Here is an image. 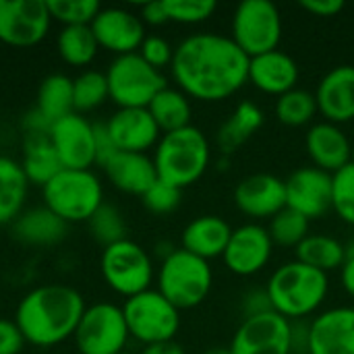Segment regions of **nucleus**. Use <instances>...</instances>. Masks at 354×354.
<instances>
[{
    "label": "nucleus",
    "mask_w": 354,
    "mask_h": 354,
    "mask_svg": "<svg viewBox=\"0 0 354 354\" xmlns=\"http://www.w3.org/2000/svg\"><path fill=\"white\" fill-rule=\"evenodd\" d=\"M201 354H232V353H230V348H228V346H212V348L203 351Z\"/></svg>",
    "instance_id": "3c124183"
},
{
    "label": "nucleus",
    "mask_w": 354,
    "mask_h": 354,
    "mask_svg": "<svg viewBox=\"0 0 354 354\" xmlns=\"http://www.w3.org/2000/svg\"><path fill=\"white\" fill-rule=\"evenodd\" d=\"M35 110L50 122H56L68 114L75 112V100H73V79L54 73L48 75L37 89V104Z\"/></svg>",
    "instance_id": "7c9ffc66"
},
{
    "label": "nucleus",
    "mask_w": 354,
    "mask_h": 354,
    "mask_svg": "<svg viewBox=\"0 0 354 354\" xmlns=\"http://www.w3.org/2000/svg\"><path fill=\"white\" fill-rule=\"evenodd\" d=\"M120 354H131V353H127V351H124V353H120Z\"/></svg>",
    "instance_id": "864d4df0"
},
{
    "label": "nucleus",
    "mask_w": 354,
    "mask_h": 354,
    "mask_svg": "<svg viewBox=\"0 0 354 354\" xmlns=\"http://www.w3.org/2000/svg\"><path fill=\"white\" fill-rule=\"evenodd\" d=\"M286 207L305 216L309 222L328 216L332 209V174L303 166L286 180Z\"/></svg>",
    "instance_id": "f3484780"
},
{
    "label": "nucleus",
    "mask_w": 354,
    "mask_h": 354,
    "mask_svg": "<svg viewBox=\"0 0 354 354\" xmlns=\"http://www.w3.org/2000/svg\"><path fill=\"white\" fill-rule=\"evenodd\" d=\"M249 62L230 35L195 33L174 48L170 71L191 100L222 102L249 83Z\"/></svg>",
    "instance_id": "f257e3e1"
},
{
    "label": "nucleus",
    "mask_w": 354,
    "mask_h": 354,
    "mask_svg": "<svg viewBox=\"0 0 354 354\" xmlns=\"http://www.w3.org/2000/svg\"><path fill=\"white\" fill-rule=\"evenodd\" d=\"M129 336L143 346L170 342L180 328V311L164 299L158 288L135 295L122 305Z\"/></svg>",
    "instance_id": "6e6552de"
},
{
    "label": "nucleus",
    "mask_w": 354,
    "mask_h": 354,
    "mask_svg": "<svg viewBox=\"0 0 354 354\" xmlns=\"http://www.w3.org/2000/svg\"><path fill=\"white\" fill-rule=\"evenodd\" d=\"M50 143L62 164L71 170H91L95 158V131L83 114H68L50 127Z\"/></svg>",
    "instance_id": "4468645a"
},
{
    "label": "nucleus",
    "mask_w": 354,
    "mask_h": 354,
    "mask_svg": "<svg viewBox=\"0 0 354 354\" xmlns=\"http://www.w3.org/2000/svg\"><path fill=\"white\" fill-rule=\"evenodd\" d=\"M230 37L249 58L278 50L282 39V15L278 6L270 0L241 2L232 15Z\"/></svg>",
    "instance_id": "9d476101"
},
{
    "label": "nucleus",
    "mask_w": 354,
    "mask_h": 354,
    "mask_svg": "<svg viewBox=\"0 0 354 354\" xmlns=\"http://www.w3.org/2000/svg\"><path fill=\"white\" fill-rule=\"evenodd\" d=\"M93 131H95V158H97V166H104L118 149L114 147V143L110 139V133L106 129V122L93 124Z\"/></svg>",
    "instance_id": "a18cd8bd"
},
{
    "label": "nucleus",
    "mask_w": 354,
    "mask_h": 354,
    "mask_svg": "<svg viewBox=\"0 0 354 354\" xmlns=\"http://www.w3.org/2000/svg\"><path fill=\"white\" fill-rule=\"evenodd\" d=\"M234 203L251 220H272L286 207V183L268 172L251 174L236 185Z\"/></svg>",
    "instance_id": "a211bd4d"
},
{
    "label": "nucleus",
    "mask_w": 354,
    "mask_h": 354,
    "mask_svg": "<svg viewBox=\"0 0 354 354\" xmlns=\"http://www.w3.org/2000/svg\"><path fill=\"white\" fill-rule=\"evenodd\" d=\"M151 118L156 120L158 129L164 133L180 131L185 127H191V97L183 93L178 87H164L147 106Z\"/></svg>",
    "instance_id": "c756f323"
},
{
    "label": "nucleus",
    "mask_w": 354,
    "mask_h": 354,
    "mask_svg": "<svg viewBox=\"0 0 354 354\" xmlns=\"http://www.w3.org/2000/svg\"><path fill=\"white\" fill-rule=\"evenodd\" d=\"M309 220L301 214H297L290 207H284L280 214H276L270 224L268 232L274 243V247L282 249H297L311 232H309Z\"/></svg>",
    "instance_id": "f704fd0d"
},
{
    "label": "nucleus",
    "mask_w": 354,
    "mask_h": 354,
    "mask_svg": "<svg viewBox=\"0 0 354 354\" xmlns=\"http://www.w3.org/2000/svg\"><path fill=\"white\" fill-rule=\"evenodd\" d=\"M110 139L118 151L147 153L156 149L162 131L147 108H118L106 122Z\"/></svg>",
    "instance_id": "aec40b11"
},
{
    "label": "nucleus",
    "mask_w": 354,
    "mask_h": 354,
    "mask_svg": "<svg viewBox=\"0 0 354 354\" xmlns=\"http://www.w3.org/2000/svg\"><path fill=\"white\" fill-rule=\"evenodd\" d=\"M230 234V224L220 216H199L185 226L180 234V249L209 261L224 255Z\"/></svg>",
    "instance_id": "393cba45"
},
{
    "label": "nucleus",
    "mask_w": 354,
    "mask_h": 354,
    "mask_svg": "<svg viewBox=\"0 0 354 354\" xmlns=\"http://www.w3.org/2000/svg\"><path fill=\"white\" fill-rule=\"evenodd\" d=\"M25 346V338L15 319L0 317V354H19Z\"/></svg>",
    "instance_id": "37998d69"
},
{
    "label": "nucleus",
    "mask_w": 354,
    "mask_h": 354,
    "mask_svg": "<svg viewBox=\"0 0 354 354\" xmlns=\"http://www.w3.org/2000/svg\"><path fill=\"white\" fill-rule=\"evenodd\" d=\"M141 354H187L185 353V348L178 344V342H174V340H170V342H160V344H149V346H145Z\"/></svg>",
    "instance_id": "8fccbe9b"
},
{
    "label": "nucleus",
    "mask_w": 354,
    "mask_h": 354,
    "mask_svg": "<svg viewBox=\"0 0 354 354\" xmlns=\"http://www.w3.org/2000/svg\"><path fill=\"white\" fill-rule=\"evenodd\" d=\"M249 81L268 95H284L297 89L299 64L292 56L282 50H272L249 62Z\"/></svg>",
    "instance_id": "5701e85b"
},
{
    "label": "nucleus",
    "mask_w": 354,
    "mask_h": 354,
    "mask_svg": "<svg viewBox=\"0 0 354 354\" xmlns=\"http://www.w3.org/2000/svg\"><path fill=\"white\" fill-rule=\"evenodd\" d=\"M299 6L307 12H311L313 17H336L338 12H342L344 2L342 0H301Z\"/></svg>",
    "instance_id": "49530a36"
},
{
    "label": "nucleus",
    "mask_w": 354,
    "mask_h": 354,
    "mask_svg": "<svg viewBox=\"0 0 354 354\" xmlns=\"http://www.w3.org/2000/svg\"><path fill=\"white\" fill-rule=\"evenodd\" d=\"M168 23H183V25H197L207 21L218 4L214 0H164Z\"/></svg>",
    "instance_id": "ea45409f"
},
{
    "label": "nucleus",
    "mask_w": 354,
    "mask_h": 354,
    "mask_svg": "<svg viewBox=\"0 0 354 354\" xmlns=\"http://www.w3.org/2000/svg\"><path fill=\"white\" fill-rule=\"evenodd\" d=\"M292 354H309V353H292Z\"/></svg>",
    "instance_id": "603ef678"
},
{
    "label": "nucleus",
    "mask_w": 354,
    "mask_h": 354,
    "mask_svg": "<svg viewBox=\"0 0 354 354\" xmlns=\"http://www.w3.org/2000/svg\"><path fill=\"white\" fill-rule=\"evenodd\" d=\"M73 100L77 114L91 112L100 108L106 100H110L106 73L83 71L77 79H73Z\"/></svg>",
    "instance_id": "c9c22d12"
},
{
    "label": "nucleus",
    "mask_w": 354,
    "mask_h": 354,
    "mask_svg": "<svg viewBox=\"0 0 354 354\" xmlns=\"http://www.w3.org/2000/svg\"><path fill=\"white\" fill-rule=\"evenodd\" d=\"M274 255V243L266 226L257 222L232 228L228 247L222 255L224 266L241 278H249L268 268Z\"/></svg>",
    "instance_id": "2eb2a0df"
},
{
    "label": "nucleus",
    "mask_w": 354,
    "mask_h": 354,
    "mask_svg": "<svg viewBox=\"0 0 354 354\" xmlns=\"http://www.w3.org/2000/svg\"><path fill=\"white\" fill-rule=\"evenodd\" d=\"M141 21L147 23V25H164L168 23V15H166V6H164V0H153V2H147L141 6V12H139Z\"/></svg>",
    "instance_id": "de8ad7c7"
},
{
    "label": "nucleus",
    "mask_w": 354,
    "mask_h": 354,
    "mask_svg": "<svg viewBox=\"0 0 354 354\" xmlns=\"http://www.w3.org/2000/svg\"><path fill=\"white\" fill-rule=\"evenodd\" d=\"M340 280H342V286L348 292V297L354 299V251H351V249H346V261L340 268Z\"/></svg>",
    "instance_id": "09e8293b"
},
{
    "label": "nucleus",
    "mask_w": 354,
    "mask_h": 354,
    "mask_svg": "<svg viewBox=\"0 0 354 354\" xmlns=\"http://www.w3.org/2000/svg\"><path fill=\"white\" fill-rule=\"evenodd\" d=\"M214 272L209 261L176 249L162 259L158 270V292L178 311L199 307L212 292Z\"/></svg>",
    "instance_id": "39448f33"
},
{
    "label": "nucleus",
    "mask_w": 354,
    "mask_h": 354,
    "mask_svg": "<svg viewBox=\"0 0 354 354\" xmlns=\"http://www.w3.org/2000/svg\"><path fill=\"white\" fill-rule=\"evenodd\" d=\"M52 25L46 0H0V41L12 48L37 46Z\"/></svg>",
    "instance_id": "f8f14e48"
},
{
    "label": "nucleus",
    "mask_w": 354,
    "mask_h": 354,
    "mask_svg": "<svg viewBox=\"0 0 354 354\" xmlns=\"http://www.w3.org/2000/svg\"><path fill=\"white\" fill-rule=\"evenodd\" d=\"M12 232L25 245L50 247L64 239L66 224L44 205V207H33L29 212H23L12 222Z\"/></svg>",
    "instance_id": "a878e982"
},
{
    "label": "nucleus",
    "mask_w": 354,
    "mask_h": 354,
    "mask_svg": "<svg viewBox=\"0 0 354 354\" xmlns=\"http://www.w3.org/2000/svg\"><path fill=\"white\" fill-rule=\"evenodd\" d=\"M85 309V301L75 288L44 284L21 299L15 311V324L25 342L50 348L75 336Z\"/></svg>",
    "instance_id": "f03ea898"
},
{
    "label": "nucleus",
    "mask_w": 354,
    "mask_h": 354,
    "mask_svg": "<svg viewBox=\"0 0 354 354\" xmlns=\"http://www.w3.org/2000/svg\"><path fill=\"white\" fill-rule=\"evenodd\" d=\"M212 147L205 133L197 127L164 133L153 149V166L158 180L176 189L195 185L209 168Z\"/></svg>",
    "instance_id": "20e7f679"
},
{
    "label": "nucleus",
    "mask_w": 354,
    "mask_h": 354,
    "mask_svg": "<svg viewBox=\"0 0 354 354\" xmlns=\"http://www.w3.org/2000/svg\"><path fill=\"white\" fill-rule=\"evenodd\" d=\"M228 348L232 354H292V324L276 311L247 317Z\"/></svg>",
    "instance_id": "ddd939ff"
},
{
    "label": "nucleus",
    "mask_w": 354,
    "mask_h": 354,
    "mask_svg": "<svg viewBox=\"0 0 354 354\" xmlns=\"http://www.w3.org/2000/svg\"><path fill=\"white\" fill-rule=\"evenodd\" d=\"M139 56L151 64L153 68L162 71L166 66L172 64V58H174V48L170 46L168 39H164L162 35H147L139 48Z\"/></svg>",
    "instance_id": "79ce46f5"
},
{
    "label": "nucleus",
    "mask_w": 354,
    "mask_h": 354,
    "mask_svg": "<svg viewBox=\"0 0 354 354\" xmlns=\"http://www.w3.org/2000/svg\"><path fill=\"white\" fill-rule=\"evenodd\" d=\"M73 338L79 354L124 353L127 340L131 336L122 307L112 303H97L87 307Z\"/></svg>",
    "instance_id": "9b49d317"
},
{
    "label": "nucleus",
    "mask_w": 354,
    "mask_h": 354,
    "mask_svg": "<svg viewBox=\"0 0 354 354\" xmlns=\"http://www.w3.org/2000/svg\"><path fill=\"white\" fill-rule=\"evenodd\" d=\"M102 170L118 191L139 197H143L149 191V187L158 180L153 158H149L147 153L116 151L102 166Z\"/></svg>",
    "instance_id": "b1692460"
},
{
    "label": "nucleus",
    "mask_w": 354,
    "mask_h": 354,
    "mask_svg": "<svg viewBox=\"0 0 354 354\" xmlns=\"http://www.w3.org/2000/svg\"><path fill=\"white\" fill-rule=\"evenodd\" d=\"M21 168H23L29 185H37L41 189L62 170V164L50 143V133L48 135H25Z\"/></svg>",
    "instance_id": "cd10ccee"
},
{
    "label": "nucleus",
    "mask_w": 354,
    "mask_h": 354,
    "mask_svg": "<svg viewBox=\"0 0 354 354\" xmlns=\"http://www.w3.org/2000/svg\"><path fill=\"white\" fill-rule=\"evenodd\" d=\"M315 93L305 89H292L276 100V116L286 127H305L317 116Z\"/></svg>",
    "instance_id": "72a5a7b5"
},
{
    "label": "nucleus",
    "mask_w": 354,
    "mask_h": 354,
    "mask_svg": "<svg viewBox=\"0 0 354 354\" xmlns=\"http://www.w3.org/2000/svg\"><path fill=\"white\" fill-rule=\"evenodd\" d=\"M58 56L71 66H87L97 56V39L89 25L62 27L56 37Z\"/></svg>",
    "instance_id": "473e14b6"
},
{
    "label": "nucleus",
    "mask_w": 354,
    "mask_h": 354,
    "mask_svg": "<svg viewBox=\"0 0 354 354\" xmlns=\"http://www.w3.org/2000/svg\"><path fill=\"white\" fill-rule=\"evenodd\" d=\"M29 180L21 168V162L0 156V226L15 222L23 214Z\"/></svg>",
    "instance_id": "c85d7f7f"
},
{
    "label": "nucleus",
    "mask_w": 354,
    "mask_h": 354,
    "mask_svg": "<svg viewBox=\"0 0 354 354\" xmlns=\"http://www.w3.org/2000/svg\"><path fill=\"white\" fill-rule=\"evenodd\" d=\"M305 147L315 168L336 174L346 164L353 162V143L342 131V127L328 120L315 122L305 135Z\"/></svg>",
    "instance_id": "4be33fe9"
},
{
    "label": "nucleus",
    "mask_w": 354,
    "mask_h": 354,
    "mask_svg": "<svg viewBox=\"0 0 354 354\" xmlns=\"http://www.w3.org/2000/svg\"><path fill=\"white\" fill-rule=\"evenodd\" d=\"M261 127H263V110L255 102L245 100L232 110L228 120L218 129L216 143L222 153L230 156L241 145H245Z\"/></svg>",
    "instance_id": "bb28decb"
},
{
    "label": "nucleus",
    "mask_w": 354,
    "mask_h": 354,
    "mask_svg": "<svg viewBox=\"0 0 354 354\" xmlns=\"http://www.w3.org/2000/svg\"><path fill=\"white\" fill-rule=\"evenodd\" d=\"M89 232L91 236L102 243L104 247H110L118 241L127 239V226L120 216V212L114 205L104 203L91 218H89Z\"/></svg>",
    "instance_id": "4c0bfd02"
},
{
    "label": "nucleus",
    "mask_w": 354,
    "mask_h": 354,
    "mask_svg": "<svg viewBox=\"0 0 354 354\" xmlns=\"http://www.w3.org/2000/svg\"><path fill=\"white\" fill-rule=\"evenodd\" d=\"M46 6L52 21H58L64 27L91 25V21L102 10L97 0H46Z\"/></svg>",
    "instance_id": "e433bc0d"
},
{
    "label": "nucleus",
    "mask_w": 354,
    "mask_h": 354,
    "mask_svg": "<svg viewBox=\"0 0 354 354\" xmlns=\"http://www.w3.org/2000/svg\"><path fill=\"white\" fill-rule=\"evenodd\" d=\"M41 191L44 205L64 224L89 222L104 205V187L91 170L62 168Z\"/></svg>",
    "instance_id": "423d86ee"
},
{
    "label": "nucleus",
    "mask_w": 354,
    "mask_h": 354,
    "mask_svg": "<svg viewBox=\"0 0 354 354\" xmlns=\"http://www.w3.org/2000/svg\"><path fill=\"white\" fill-rule=\"evenodd\" d=\"M309 354H354V307H332L309 322Z\"/></svg>",
    "instance_id": "6ab92c4d"
},
{
    "label": "nucleus",
    "mask_w": 354,
    "mask_h": 354,
    "mask_svg": "<svg viewBox=\"0 0 354 354\" xmlns=\"http://www.w3.org/2000/svg\"><path fill=\"white\" fill-rule=\"evenodd\" d=\"M180 195L183 191L172 187V185H166L162 180H156L149 191L141 197L143 199V205L151 212V214H158V216H166L170 212H174L180 203Z\"/></svg>",
    "instance_id": "a19ab883"
},
{
    "label": "nucleus",
    "mask_w": 354,
    "mask_h": 354,
    "mask_svg": "<svg viewBox=\"0 0 354 354\" xmlns=\"http://www.w3.org/2000/svg\"><path fill=\"white\" fill-rule=\"evenodd\" d=\"M297 261L324 274L340 270L346 261V247L330 234H309L297 249Z\"/></svg>",
    "instance_id": "2f4dec72"
},
{
    "label": "nucleus",
    "mask_w": 354,
    "mask_h": 354,
    "mask_svg": "<svg viewBox=\"0 0 354 354\" xmlns=\"http://www.w3.org/2000/svg\"><path fill=\"white\" fill-rule=\"evenodd\" d=\"M89 27L97 39V46L116 56L139 52L143 39L147 37L141 17L120 6L102 8Z\"/></svg>",
    "instance_id": "dca6fc26"
},
{
    "label": "nucleus",
    "mask_w": 354,
    "mask_h": 354,
    "mask_svg": "<svg viewBox=\"0 0 354 354\" xmlns=\"http://www.w3.org/2000/svg\"><path fill=\"white\" fill-rule=\"evenodd\" d=\"M317 110L332 124L354 120V66L340 64L328 71L315 91Z\"/></svg>",
    "instance_id": "412c9836"
},
{
    "label": "nucleus",
    "mask_w": 354,
    "mask_h": 354,
    "mask_svg": "<svg viewBox=\"0 0 354 354\" xmlns=\"http://www.w3.org/2000/svg\"><path fill=\"white\" fill-rule=\"evenodd\" d=\"M332 209L354 226V162L332 174Z\"/></svg>",
    "instance_id": "58836bf2"
},
{
    "label": "nucleus",
    "mask_w": 354,
    "mask_h": 354,
    "mask_svg": "<svg viewBox=\"0 0 354 354\" xmlns=\"http://www.w3.org/2000/svg\"><path fill=\"white\" fill-rule=\"evenodd\" d=\"M100 268L104 282L127 299L149 290L156 276L149 253L129 239L104 247Z\"/></svg>",
    "instance_id": "1a4fd4ad"
},
{
    "label": "nucleus",
    "mask_w": 354,
    "mask_h": 354,
    "mask_svg": "<svg viewBox=\"0 0 354 354\" xmlns=\"http://www.w3.org/2000/svg\"><path fill=\"white\" fill-rule=\"evenodd\" d=\"M353 162H354V151H353Z\"/></svg>",
    "instance_id": "5fc2aeb1"
},
{
    "label": "nucleus",
    "mask_w": 354,
    "mask_h": 354,
    "mask_svg": "<svg viewBox=\"0 0 354 354\" xmlns=\"http://www.w3.org/2000/svg\"><path fill=\"white\" fill-rule=\"evenodd\" d=\"M106 79L110 100L118 108H147L168 85L162 71L147 64L139 52L116 56L106 71Z\"/></svg>",
    "instance_id": "0eeeda50"
},
{
    "label": "nucleus",
    "mask_w": 354,
    "mask_h": 354,
    "mask_svg": "<svg viewBox=\"0 0 354 354\" xmlns=\"http://www.w3.org/2000/svg\"><path fill=\"white\" fill-rule=\"evenodd\" d=\"M241 309H243V313H245V319H247V317H255V315H263V313L274 311V309H272L270 295H268L266 288H251V290L243 297Z\"/></svg>",
    "instance_id": "c03bdc74"
},
{
    "label": "nucleus",
    "mask_w": 354,
    "mask_h": 354,
    "mask_svg": "<svg viewBox=\"0 0 354 354\" xmlns=\"http://www.w3.org/2000/svg\"><path fill=\"white\" fill-rule=\"evenodd\" d=\"M272 309L288 322H305L315 315L328 299V274L301 261L282 263L266 286Z\"/></svg>",
    "instance_id": "7ed1b4c3"
}]
</instances>
